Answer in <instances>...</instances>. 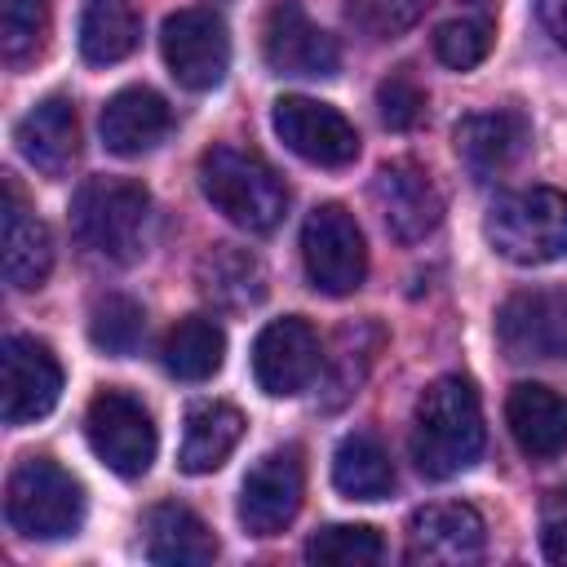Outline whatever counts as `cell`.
Segmentation results:
<instances>
[{
  "mask_svg": "<svg viewBox=\"0 0 567 567\" xmlns=\"http://www.w3.org/2000/svg\"><path fill=\"white\" fill-rule=\"evenodd\" d=\"M412 461L425 478H456L483 456V403L474 381L439 377L412 408Z\"/></svg>",
  "mask_w": 567,
  "mask_h": 567,
  "instance_id": "6da1fadb",
  "label": "cell"
},
{
  "mask_svg": "<svg viewBox=\"0 0 567 567\" xmlns=\"http://www.w3.org/2000/svg\"><path fill=\"white\" fill-rule=\"evenodd\" d=\"M199 190L226 221H235L248 235H270L288 213L284 177L257 151L230 142L208 146L199 155Z\"/></svg>",
  "mask_w": 567,
  "mask_h": 567,
  "instance_id": "7a4b0ae2",
  "label": "cell"
},
{
  "mask_svg": "<svg viewBox=\"0 0 567 567\" xmlns=\"http://www.w3.org/2000/svg\"><path fill=\"white\" fill-rule=\"evenodd\" d=\"M151 230V190L133 177H89L71 199V235L106 261H137Z\"/></svg>",
  "mask_w": 567,
  "mask_h": 567,
  "instance_id": "3957f363",
  "label": "cell"
},
{
  "mask_svg": "<svg viewBox=\"0 0 567 567\" xmlns=\"http://www.w3.org/2000/svg\"><path fill=\"white\" fill-rule=\"evenodd\" d=\"M4 518L31 540H62L84 527V487L53 456H22L4 483Z\"/></svg>",
  "mask_w": 567,
  "mask_h": 567,
  "instance_id": "277c9868",
  "label": "cell"
},
{
  "mask_svg": "<svg viewBox=\"0 0 567 567\" xmlns=\"http://www.w3.org/2000/svg\"><path fill=\"white\" fill-rule=\"evenodd\" d=\"M487 244L514 266H545L567 252V190L527 186L487 208Z\"/></svg>",
  "mask_w": 567,
  "mask_h": 567,
  "instance_id": "5b68a950",
  "label": "cell"
},
{
  "mask_svg": "<svg viewBox=\"0 0 567 567\" xmlns=\"http://www.w3.org/2000/svg\"><path fill=\"white\" fill-rule=\"evenodd\" d=\"M301 261L310 288L323 297H350L354 288H363L368 244L354 213H346L341 204L310 208V217L301 221Z\"/></svg>",
  "mask_w": 567,
  "mask_h": 567,
  "instance_id": "8992f818",
  "label": "cell"
},
{
  "mask_svg": "<svg viewBox=\"0 0 567 567\" xmlns=\"http://www.w3.org/2000/svg\"><path fill=\"white\" fill-rule=\"evenodd\" d=\"M84 434H89L93 456L120 478H142L159 447L155 421L142 408V399H133L128 390H115V385H106L89 399Z\"/></svg>",
  "mask_w": 567,
  "mask_h": 567,
  "instance_id": "52a82bcc",
  "label": "cell"
},
{
  "mask_svg": "<svg viewBox=\"0 0 567 567\" xmlns=\"http://www.w3.org/2000/svg\"><path fill=\"white\" fill-rule=\"evenodd\" d=\"M159 49H164L173 80L190 93L217 89L230 71V31H226L221 13L204 9V4L168 13L164 31H159Z\"/></svg>",
  "mask_w": 567,
  "mask_h": 567,
  "instance_id": "ba28073f",
  "label": "cell"
},
{
  "mask_svg": "<svg viewBox=\"0 0 567 567\" xmlns=\"http://www.w3.org/2000/svg\"><path fill=\"white\" fill-rule=\"evenodd\" d=\"M496 341L514 363L567 359V288H523L496 310Z\"/></svg>",
  "mask_w": 567,
  "mask_h": 567,
  "instance_id": "9c48e42d",
  "label": "cell"
},
{
  "mask_svg": "<svg viewBox=\"0 0 567 567\" xmlns=\"http://www.w3.org/2000/svg\"><path fill=\"white\" fill-rule=\"evenodd\" d=\"M270 124H275L279 142L297 159H306V164L346 168V164L359 159V133H354V124L337 106H328L319 97H301V93L279 97L275 111H270Z\"/></svg>",
  "mask_w": 567,
  "mask_h": 567,
  "instance_id": "30bf717a",
  "label": "cell"
},
{
  "mask_svg": "<svg viewBox=\"0 0 567 567\" xmlns=\"http://www.w3.org/2000/svg\"><path fill=\"white\" fill-rule=\"evenodd\" d=\"M62 394V363L35 337H4L0 346V416L4 425H31L53 412Z\"/></svg>",
  "mask_w": 567,
  "mask_h": 567,
  "instance_id": "8fae6325",
  "label": "cell"
},
{
  "mask_svg": "<svg viewBox=\"0 0 567 567\" xmlns=\"http://www.w3.org/2000/svg\"><path fill=\"white\" fill-rule=\"evenodd\" d=\"M261 58L275 75L292 80H319L337 75V40L297 4V0H275L261 18Z\"/></svg>",
  "mask_w": 567,
  "mask_h": 567,
  "instance_id": "7c38bea8",
  "label": "cell"
},
{
  "mask_svg": "<svg viewBox=\"0 0 567 567\" xmlns=\"http://www.w3.org/2000/svg\"><path fill=\"white\" fill-rule=\"evenodd\" d=\"M319 368H323V346L301 315L270 319L252 341V377L270 399L301 394L319 377Z\"/></svg>",
  "mask_w": 567,
  "mask_h": 567,
  "instance_id": "4fadbf2b",
  "label": "cell"
},
{
  "mask_svg": "<svg viewBox=\"0 0 567 567\" xmlns=\"http://www.w3.org/2000/svg\"><path fill=\"white\" fill-rule=\"evenodd\" d=\"M301 492H306V465H301V447H275L266 452L239 487V523L248 536H279L297 509H301Z\"/></svg>",
  "mask_w": 567,
  "mask_h": 567,
  "instance_id": "5bb4252c",
  "label": "cell"
},
{
  "mask_svg": "<svg viewBox=\"0 0 567 567\" xmlns=\"http://www.w3.org/2000/svg\"><path fill=\"white\" fill-rule=\"evenodd\" d=\"M372 199H377V213H381L385 230L399 244H416V239L434 235V226L443 221V195L430 182V173L412 159L381 164L377 177H372Z\"/></svg>",
  "mask_w": 567,
  "mask_h": 567,
  "instance_id": "9a60e30c",
  "label": "cell"
},
{
  "mask_svg": "<svg viewBox=\"0 0 567 567\" xmlns=\"http://www.w3.org/2000/svg\"><path fill=\"white\" fill-rule=\"evenodd\" d=\"M483 514L465 501H434L408 518V558L425 567H461L483 554Z\"/></svg>",
  "mask_w": 567,
  "mask_h": 567,
  "instance_id": "2e32d148",
  "label": "cell"
},
{
  "mask_svg": "<svg viewBox=\"0 0 567 567\" xmlns=\"http://www.w3.org/2000/svg\"><path fill=\"white\" fill-rule=\"evenodd\" d=\"M13 142L22 151V159L44 173V177H66L75 155H80V115H75V102L53 93L44 102H35L18 128H13Z\"/></svg>",
  "mask_w": 567,
  "mask_h": 567,
  "instance_id": "e0dca14e",
  "label": "cell"
},
{
  "mask_svg": "<svg viewBox=\"0 0 567 567\" xmlns=\"http://www.w3.org/2000/svg\"><path fill=\"white\" fill-rule=\"evenodd\" d=\"M527 142H532V124H527L523 111H478V115H465L452 128V146L478 182L518 164Z\"/></svg>",
  "mask_w": 567,
  "mask_h": 567,
  "instance_id": "ac0fdd59",
  "label": "cell"
},
{
  "mask_svg": "<svg viewBox=\"0 0 567 567\" xmlns=\"http://www.w3.org/2000/svg\"><path fill=\"white\" fill-rule=\"evenodd\" d=\"M97 128H102V146H106L111 155L133 159V155L155 151V146L173 133V106H168L155 89L128 84V89H120V93L102 106Z\"/></svg>",
  "mask_w": 567,
  "mask_h": 567,
  "instance_id": "d6986e66",
  "label": "cell"
},
{
  "mask_svg": "<svg viewBox=\"0 0 567 567\" xmlns=\"http://www.w3.org/2000/svg\"><path fill=\"white\" fill-rule=\"evenodd\" d=\"M505 425L518 452L532 461H554L567 452V399L549 385L518 381L505 399Z\"/></svg>",
  "mask_w": 567,
  "mask_h": 567,
  "instance_id": "ffe728a7",
  "label": "cell"
},
{
  "mask_svg": "<svg viewBox=\"0 0 567 567\" xmlns=\"http://www.w3.org/2000/svg\"><path fill=\"white\" fill-rule=\"evenodd\" d=\"M4 284L31 292L53 270V235L49 226L22 204L13 177H4Z\"/></svg>",
  "mask_w": 567,
  "mask_h": 567,
  "instance_id": "44dd1931",
  "label": "cell"
},
{
  "mask_svg": "<svg viewBox=\"0 0 567 567\" xmlns=\"http://www.w3.org/2000/svg\"><path fill=\"white\" fill-rule=\"evenodd\" d=\"M142 532H146V558L151 563H164V567H199V563H213L217 558V536L208 532V523L177 505V501H159L146 509L142 518Z\"/></svg>",
  "mask_w": 567,
  "mask_h": 567,
  "instance_id": "7402d4cb",
  "label": "cell"
},
{
  "mask_svg": "<svg viewBox=\"0 0 567 567\" xmlns=\"http://www.w3.org/2000/svg\"><path fill=\"white\" fill-rule=\"evenodd\" d=\"M244 439V412L235 403H195L182 425V452L177 465L186 474H213L226 465V456Z\"/></svg>",
  "mask_w": 567,
  "mask_h": 567,
  "instance_id": "603a6c76",
  "label": "cell"
},
{
  "mask_svg": "<svg viewBox=\"0 0 567 567\" xmlns=\"http://www.w3.org/2000/svg\"><path fill=\"white\" fill-rule=\"evenodd\" d=\"M332 487L350 501H381L394 492V465L377 434L354 430L332 452Z\"/></svg>",
  "mask_w": 567,
  "mask_h": 567,
  "instance_id": "cb8c5ba5",
  "label": "cell"
},
{
  "mask_svg": "<svg viewBox=\"0 0 567 567\" xmlns=\"http://www.w3.org/2000/svg\"><path fill=\"white\" fill-rule=\"evenodd\" d=\"M159 359L164 368L177 377V381H208L221 372V359H226V332L217 319L208 315H186L168 328L164 346H159Z\"/></svg>",
  "mask_w": 567,
  "mask_h": 567,
  "instance_id": "d4e9b609",
  "label": "cell"
},
{
  "mask_svg": "<svg viewBox=\"0 0 567 567\" xmlns=\"http://www.w3.org/2000/svg\"><path fill=\"white\" fill-rule=\"evenodd\" d=\"M199 292L226 310H248L266 297V270L252 252L235 244H217L199 261Z\"/></svg>",
  "mask_w": 567,
  "mask_h": 567,
  "instance_id": "484cf974",
  "label": "cell"
},
{
  "mask_svg": "<svg viewBox=\"0 0 567 567\" xmlns=\"http://www.w3.org/2000/svg\"><path fill=\"white\" fill-rule=\"evenodd\" d=\"M142 40V18L128 0H89L80 13V53L93 66L124 62Z\"/></svg>",
  "mask_w": 567,
  "mask_h": 567,
  "instance_id": "4316f807",
  "label": "cell"
},
{
  "mask_svg": "<svg viewBox=\"0 0 567 567\" xmlns=\"http://www.w3.org/2000/svg\"><path fill=\"white\" fill-rule=\"evenodd\" d=\"M377 346H381V328H377V323H346V328L337 332L332 354H323V377H328V385H323V390H328L323 408H328V412L359 394V385H363V377H368V368H372Z\"/></svg>",
  "mask_w": 567,
  "mask_h": 567,
  "instance_id": "83f0119b",
  "label": "cell"
},
{
  "mask_svg": "<svg viewBox=\"0 0 567 567\" xmlns=\"http://www.w3.org/2000/svg\"><path fill=\"white\" fill-rule=\"evenodd\" d=\"M306 558L328 567H372L385 558V540L368 523H332L306 540Z\"/></svg>",
  "mask_w": 567,
  "mask_h": 567,
  "instance_id": "f1b7e54d",
  "label": "cell"
},
{
  "mask_svg": "<svg viewBox=\"0 0 567 567\" xmlns=\"http://www.w3.org/2000/svg\"><path fill=\"white\" fill-rule=\"evenodd\" d=\"M49 40V4L44 0H0V58L9 66H27L44 53Z\"/></svg>",
  "mask_w": 567,
  "mask_h": 567,
  "instance_id": "f546056e",
  "label": "cell"
},
{
  "mask_svg": "<svg viewBox=\"0 0 567 567\" xmlns=\"http://www.w3.org/2000/svg\"><path fill=\"white\" fill-rule=\"evenodd\" d=\"M142 332H146V315H142V306H137L133 297H124V292L102 297V301L93 306V315H89V337H93V346L106 350V354H115V359L133 354V350L142 346Z\"/></svg>",
  "mask_w": 567,
  "mask_h": 567,
  "instance_id": "4dcf8cb0",
  "label": "cell"
},
{
  "mask_svg": "<svg viewBox=\"0 0 567 567\" xmlns=\"http://www.w3.org/2000/svg\"><path fill=\"white\" fill-rule=\"evenodd\" d=\"M492 40H496L492 18H452L434 31V53L452 71H474L492 53Z\"/></svg>",
  "mask_w": 567,
  "mask_h": 567,
  "instance_id": "1f68e13d",
  "label": "cell"
},
{
  "mask_svg": "<svg viewBox=\"0 0 567 567\" xmlns=\"http://www.w3.org/2000/svg\"><path fill=\"white\" fill-rule=\"evenodd\" d=\"M430 0H346V22L363 40H394L421 22Z\"/></svg>",
  "mask_w": 567,
  "mask_h": 567,
  "instance_id": "d6a6232c",
  "label": "cell"
},
{
  "mask_svg": "<svg viewBox=\"0 0 567 567\" xmlns=\"http://www.w3.org/2000/svg\"><path fill=\"white\" fill-rule=\"evenodd\" d=\"M377 115H381V124L394 128V133L416 128V124L425 120V89H421L408 71L385 75V80L377 84Z\"/></svg>",
  "mask_w": 567,
  "mask_h": 567,
  "instance_id": "836d02e7",
  "label": "cell"
},
{
  "mask_svg": "<svg viewBox=\"0 0 567 567\" xmlns=\"http://www.w3.org/2000/svg\"><path fill=\"white\" fill-rule=\"evenodd\" d=\"M536 18H540V27L567 49V0H536Z\"/></svg>",
  "mask_w": 567,
  "mask_h": 567,
  "instance_id": "e575fe53",
  "label": "cell"
},
{
  "mask_svg": "<svg viewBox=\"0 0 567 567\" xmlns=\"http://www.w3.org/2000/svg\"><path fill=\"white\" fill-rule=\"evenodd\" d=\"M540 549H545L549 563L567 567V518H558V523H549V527L540 532Z\"/></svg>",
  "mask_w": 567,
  "mask_h": 567,
  "instance_id": "d590c367",
  "label": "cell"
},
{
  "mask_svg": "<svg viewBox=\"0 0 567 567\" xmlns=\"http://www.w3.org/2000/svg\"><path fill=\"white\" fill-rule=\"evenodd\" d=\"M474 4H483V0H474Z\"/></svg>",
  "mask_w": 567,
  "mask_h": 567,
  "instance_id": "8d00e7d4",
  "label": "cell"
}]
</instances>
